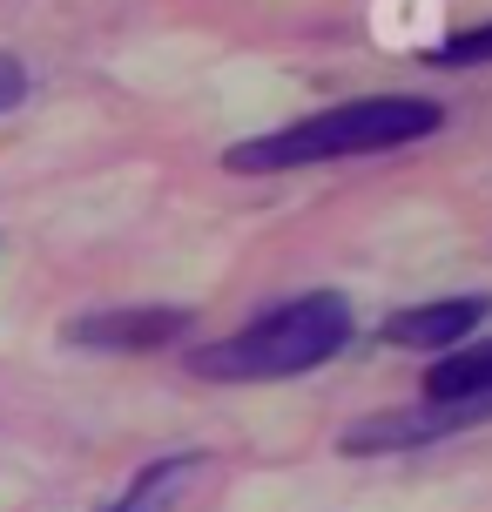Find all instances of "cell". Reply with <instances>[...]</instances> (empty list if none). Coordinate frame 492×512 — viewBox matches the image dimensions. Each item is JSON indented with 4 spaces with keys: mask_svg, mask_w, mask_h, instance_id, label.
<instances>
[{
    "mask_svg": "<svg viewBox=\"0 0 492 512\" xmlns=\"http://www.w3.org/2000/svg\"><path fill=\"white\" fill-rule=\"evenodd\" d=\"M492 418V398H425V405L405 411H371L358 425H344L337 452L351 459H371V452H418V445H439V438H459L472 425Z\"/></svg>",
    "mask_w": 492,
    "mask_h": 512,
    "instance_id": "cell-3",
    "label": "cell"
},
{
    "mask_svg": "<svg viewBox=\"0 0 492 512\" xmlns=\"http://www.w3.org/2000/svg\"><path fill=\"white\" fill-rule=\"evenodd\" d=\"M344 344H351V304L337 290H304L290 304L257 310L243 331L196 344L182 364L209 384H277L331 364Z\"/></svg>",
    "mask_w": 492,
    "mask_h": 512,
    "instance_id": "cell-2",
    "label": "cell"
},
{
    "mask_svg": "<svg viewBox=\"0 0 492 512\" xmlns=\"http://www.w3.org/2000/svg\"><path fill=\"white\" fill-rule=\"evenodd\" d=\"M196 472H203V452H176V459H156V465H142V472H135V479L115 492L102 512H176Z\"/></svg>",
    "mask_w": 492,
    "mask_h": 512,
    "instance_id": "cell-6",
    "label": "cell"
},
{
    "mask_svg": "<svg viewBox=\"0 0 492 512\" xmlns=\"http://www.w3.org/2000/svg\"><path fill=\"white\" fill-rule=\"evenodd\" d=\"M27 95V68L14 61V54H0V108H14Z\"/></svg>",
    "mask_w": 492,
    "mask_h": 512,
    "instance_id": "cell-9",
    "label": "cell"
},
{
    "mask_svg": "<svg viewBox=\"0 0 492 512\" xmlns=\"http://www.w3.org/2000/svg\"><path fill=\"white\" fill-rule=\"evenodd\" d=\"M445 128V108L425 95H358V102H331L284 122L270 135H250L223 155L230 176H284V169H311V162H344V155H378V149H405Z\"/></svg>",
    "mask_w": 492,
    "mask_h": 512,
    "instance_id": "cell-1",
    "label": "cell"
},
{
    "mask_svg": "<svg viewBox=\"0 0 492 512\" xmlns=\"http://www.w3.org/2000/svg\"><path fill=\"white\" fill-rule=\"evenodd\" d=\"M189 310L176 304H142V310H88V317H68V344L81 351H169L189 337Z\"/></svg>",
    "mask_w": 492,
    "mask_h": 512,
    "instance_id": "cell-4",
    "label": "cell"
},
{
    "mask_svg": "<svg viewBox=\"0 0 492 512\" xmlns=\"http://www.w3.org/2000/svg\"><path fill=\"white\" fill-rule=\"evenodd\" d=\"M486 61H492V21L452 34L445 48H425V68H486Z\"/></svg>",
    "mask_w": 492,
    "mask_h": 512,
    "instance_id": "cell-8",
    "label": "cell"
},
{
    "mask_svg": "<svg viewBox=\"0 0 492 512\" xmlns=\"http://www.w3.org/2000/svg\"><path fill=\"white\" fill-rule=\"evenodd\" d=\"M492 317V297H432V304H412V310H391L378 337L398 344V351H459L472 344V331Z\"/></svg>",
    "mask_w": 492,
    "mask_h": 512,
    "instance_id": "cell-5",
    "label": "cell"
},
{
    "mask_svg": "<svg viewBox=\"0 0 492 512\" xmlns=\"http://www.w3.org/2000/svg\"><path fill=\"white\" fill-rule=\"evenodd\" d=\"M425 398H492V337L459 344L425 371Z\"/></svg>",
    "mask_w": 492,
    "mask_h": 512,
    "instance_id": "cell-7",
    "label": "cell"
}]
</instances>
